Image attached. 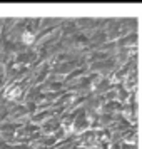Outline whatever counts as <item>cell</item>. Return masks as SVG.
I'll use <instances>...</instances> for the list:
<instances>
[{
    "mask_svg": "<svg viewBox=\"0 0 142 149\" xmlns=\"http://www.w3.org/2000/svg\"><path fill=\"white\" fill-rule=\"evenodd\" d=\"M22 40L25 42V44H32V42H34V35L28 34V32H25V34H24V37H22Z\"/></svg>",
    "mask_w": 142,
    "mask_h": 149,
    "instance_id": "cell-1",
    "label": "cell"
}]
</instances>
